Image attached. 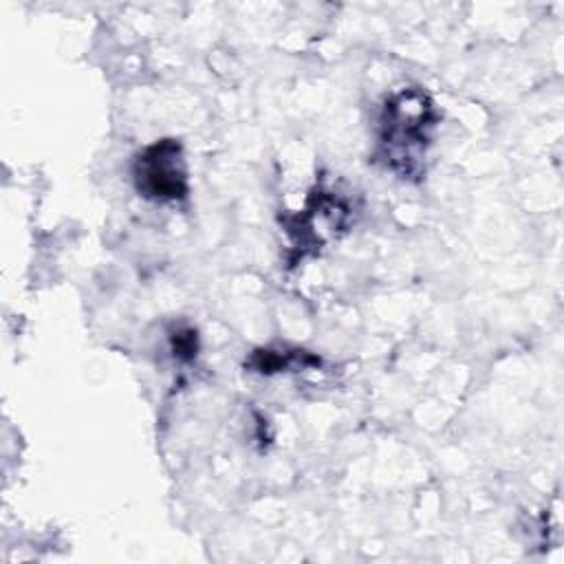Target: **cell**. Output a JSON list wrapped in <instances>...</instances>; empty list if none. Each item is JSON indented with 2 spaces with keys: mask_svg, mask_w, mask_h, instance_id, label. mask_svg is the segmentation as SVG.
Returning a JSON list of instances; mask_svg holds the SVG:
<instances>
[{
  "mask_svg": "<svg viewBox=\"0 0 564 564\" xmlns=\"http://www.w3.org/2000/svg\"><path fill=\"white\" fill-rule=\"evenodd\" d=\"M137 185L145 196L178 198L185 194V170L178 143L161 141L137 161Z\"/></svg>",
  "mask_w": 564,
  "mask_h": 564,
  "instance_id": "6da1fadb",
  "label": "cell"
}]
</instances>
